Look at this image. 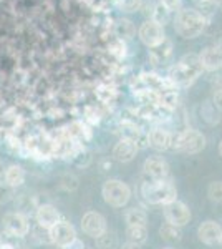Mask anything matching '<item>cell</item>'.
I'll return each instance as SVG.
<instances>
[{
  "mask_svg": "<svg viewBox=\"0 0 222 249\" xmlns=\"http://www.w3.org/2000/svg\"><path fill=\"white\" fill-rule=\"evenodd\" d=\"M203 71V65L196 53L184 55L169 71V82L172 87H188L194 83Z\"/></svg>",
  "mask_w": 222,
  "mask_h": 249,
  "instance_id": "obj_1",
  "label": "cell"
},
{
  "mask_svg": "<svg viewBox=\"0 0 222 249\" xmlns=\"http://www.w3.org/2000/svg\"><path fill=\"white\" fill-rule=\"evenodd\" d=\"M141 195L146 199V203L163 204V206L177 199V190L169 179H157V181L149 179L141 186Z\"/></svg>",
  "mask_w": 222,
  "mask_h": 249,
  "instance_id": "obj_2",
  "label": "cell"
},
{
  "mask_svg": "<svg viewBox=\"0 0 222 249\" xmlns=\"http://www.w3.org/2000/svg\"><path fill=\"white\" fill-rule=\"evenodd\" d=\"M174 27L183 38H196L205 29V17L196 9H181L176 15Z\"/></svg>",
  "mask_w": 222,
  "mask_h": 249,
  "instance_id": "obj_3",
  "label": "cell"
},
{
  "mask_svg": "<svg viewBox=\"0 0 222 249\" xmlns=\"http://www.w3.org/2000/svg\"><path fill=\"white\" fill-rule=\"evenodd\" d=\"M171 148H176L186 155H197L205 148V136L194 128H188L172 136Z\"/></svg>",
  "mask_w": 222,
  "mask_h": 249,
  "instance_id": "obj_4",
  "label": "cell"
},
{
  "mask_svg": "<svg viewBox=\"0 0 222 249\" xmlns=\"http://www.w3.org/2000/svg\"><path fill=\"white\" fill-rule=\"evenodd\" d=\"M103 199L113 208L126 206L131 199V188L121 179H108L102 188Z\"/></svg>",
  "mask_w": 222,
  "mask_h": 249,
  "instance_id": "obj_5",
  "label": "cell"
},
{
  "mask_svg": "<svg viewBox=\"0 0 222 249\" xmlns=\"http://www.w3.org/2000/svg\"><path fill=\"white\" fill-rule=\"evenodd\" d=\"M164 219L176 228H183L191 221V210L183 201H172L164 206Z\"/></svg>",
  "mask_w": 222,
  "mask_h": 249,
  "instance_id": "obj_6",
  "label": "cell"
},
{
  "mask_svg": "<svg viewBox=\"0 0 222 249\" xmlns=\"http://www.w3.org/2000/svg\"><path fill=\"white\" fill-rule=\"evenodd\" d=\"M82 230L86 236L96 239L106 232V219L102 213L98 211H88L82 218Z\"/></svg>",
  "mask_w": 222,
  "mask_h": 249,
  "instance_id": "obj_7",
  "label": "cell"
},
{
  "mask_svg": "<svg viewBox=\"0 0 222 249\" xmlns=\"http://www.w3.org/2000/svg\"><path fill=\"white\" fill-rule=\"evenodd\" d=\"M139 38L144 45H148L149 48L159 45L166 40L164 35V27H161L159 23H156L154 20H146L143 25L139 27Z\"/></svg>",
  "mask_w": 222,
  "mask_h": 249,
  "instance_id": "obj_8",
  "label": "cell"
},
{
  "mask_svg": "<svg viewBox=\"0 0 222 249\" xmlns=\"http://www.w3.org/2000/svg\"><path fill=\"white\" fill-rule=\"evenodd\" d=\"M48 236H50V241L56 246L63 248L67 244H70L71 241L76 239V230L73 228L71 223H67V221H58L53 228L48 230Z\"/></svg>",
  "mask_w": 222,
  "mask_h": 249,
  "instance_id": "obj_9",
  "label": "cell"
},
{
  "mask_svg": "<svg viewBox=\"0 0 222 249\" xmlns=\"http://www.w3.org/2000/svg\"><path fill=\"white\" fill-rule=\"evenodd\" d=\"M3 228H5L7 234L14 236V238L27 236V232L30 231L28 219L22 213H7V214L3 216Z\"/></svg>",
  "mask_w": 222,
  "mask_h": 249,
  "instance_id": "obj_10",
  "label": "cell"
},
{
  "mask_svg": "<svg viewBox=\"0 0 222 249\" xmlns=\"http://www.w3.org/2000/svg\"><path fill=\"white\" fill-rule=\"evenodd\" d=\"M197 236H199L201 243L207 244V246H217V244L222 243V226L216 221L207 219L199 224Z\"/></svg>",
  "mask_w": 222,
  "mask_h": 249,
  "instance_id": "obj_11",
  "label": "cell"
},
{
  "mask_svg": "<svg viewBox=\"0 0 222 249\" xmlns=\"http://www.w3.org/2000/svg\"><path fill=\"white\" fill-rule=\"evenodd\" d=\"M144 175L148 176L153 181H157V179H166V176L169 175V164L163 156H148L144 160L143 164Z\"/></svg>",
  "mask_w": 222,
  "mask_h": 249,
  "instance_id": "obj_12",
  "label": "cell"
},
{
  "mask_svg": "<svg viewBox=\"0 0 222 249\" xmlns=\"http://www.w3.org/2000/svg\"><path fill=\"white\" fill-rule=\"evenodd\" d=\"M138 153V143L130 138H121L113 148V158L120 163H130L136 158Z\"/></svg>",
  "mask_w": 222,
  "mask_h": 249,
  "instance_id": "obj_13",
  "label": "cell"
},
{
  "mask_svg": "<svg viewBox=\"0 0 222 249\" xmlns=\"http://www.w3.org/2000/svg\"><path fill=\"white\" fill-rule=\"evenodd\" d=\"M199 62L203 65V70L216 71L222 68V48L221 47H205L199 55Z\"/></svg>",
  "mask_w": 222,
  "mask_h": 249,
  "instance_id": "obj_14",
  "label": "cell"
},
{
  "mask_svg": "<svg viewBox=\"0 0 222 249\" xmlns=\"http://www.w3.org/2000/svg\"><path fill=\"white\" fill-rule=\"evenodd\" d=\"M172 135L163 128H153L148 133V144L156 151H166L171 148Z\"/></svg>",
  "mask_w": 222,
  "mask_h": 249,
  "instance_id": "obj_15",
  "label": "cell"
},
{
  "mask_svg": "<svg viewBox=\"0 0 222 249\" xmlns=\"http://www.w3.org/2000/svg\"><path fill=\"white\" fill-rule=\"evenodd\" d=\"M35 218H37V223L40 226L45 228V230H50V228H53L60 221V213L51 204H42V206L37 208Z\"/></svg>",
  "mask_w": 222,
  "mask_h": 249,
  "instance_id": "obj_16",
  "label": "cell"
},
{
  "mask_svg": "<svg viewBox=\"0 0 222 249\" xmlns=\"http://www.w3.org/2000/svg\"><path fill=\"white\" fill-rule=\"evenodd\" d=\"M171 53H172L171 42L164 40L163 43H159V45H156V47L151 48V60L156 63V65H163V63H166L168 60H169Z\"/></svg>",
  "mask_w": 222,
  "mask_h": 249,
  "instance_id": "obj_17",
  "label": "cell"
},
{
  "mask_svg": "<svg viewBox=\"0 0 222 249\" xmlns=\"http://www.w3.org/2000/svg\"><path fill=\"white\" fill-rule=\"evenodd\" d=\"M25 181V170L18 164H12L5 170V183L12 188H17Z\"/></svg>",
  "mask_w": 222,
  "mask_h": 249,
  "instance_id": "obj_18",
  "label": "cell"
},
{
  "mask_svg": "<svg viewBox=\"0 0 222 249\" xmlns=\"http://www.w3.org/2000/svg\"><path fill=\"white\" fill-rule=\"evenodd\" d=\"M126 238L131 244H144L148 241V226H128L126 228Z\"/></svg>",
  "mask_w": 222,
  "mask_h": 249,
  "instance_id": "obj_19",
  "label": "cell"
},
{
  "mask_svg": "<svg viewBox=\"0 0 222 249\" xmlns=\"http://www.w3.org/2000/svg\"><path fill=\"white\" fill-rule=\"evenodd\" d=\"M128 226H148V214L139 208H131L124 214Z\"/></svg>",
  "mask_w": 222,
  "mask_h": 249,
  "instance_id": "obj_20",
  "label": "cell"
},
{
  "mask_svg": "<svg viewBox=\"0 0 222 249\" xmlns=\"http://www.w3.org/2000/svg\"><path fill=\"white\" fill-rule=\"evenodd\" d=\"M135 25L126 18H120L115 25V34L118 35L120 38H131L135 35Z\"/></svg>",
  "mask_w": 222,
  "mask_h": 249,
  "instance_id": "obj_21",
  "label": "cell"
},
{
  "mask_svg": "<svg viewBox=\"0 0 222 249\" xmlns=\"http://www.w3.org/2000/svg\"><path fill=\"white\" fill-rule=\"evenodd\" d=\"M159 236L164 241H179L181 239V228H176L169 223H164L159 228Z\"/></svg>",
  "mask_w": 222,
  "mask_h": 249,
  "instance_id": "obj_22",
  "label": "cell"
},
{
  "mask_svg": "<svg viewBox=\"0 0 222 249\" xmlns=\"http://www.w3.org/2000/svg\"><path fill=\"white\" fill-rule=\"evenodd\" d=\"M169 18H171V10H168L163 3H157L154 7V12H153L151 20H154L156 23H159L161 27H164L169 22Z\"/></svg>",
  "mask_w": 222,
  "mask_h": 249,
  "instance_id": "obj_23",
  "label": "cell"
},
{
  "mask_svg": "<svg viewBox=\"0 0 222 249\" xmlns=\"http://www.w3.org/2000/svg\"><path fill=\"white\" fill-rule=\"evenodd\" d=\"M209 199L217 204H222V181H212L207 188Z\"/></svg>",
  "mask_w": 222,
  "mask_h": 249,
  "instance_id": "obj_24",
  "label": "cell"
},
{
  "mask_svg": "<svg viewBox=\"0 0 222 249\" xmlns=\"http://www.w3.org/2000/svg\"><path fill=\"white\" fill-rule=\"evenodd\" d=\"M194 2L197 5L196 10L199 12V14H203L205 18L212 14L214 9H216V0H194Z\"/></svg>",
  "mask_w": 222,
  "mask_h": 249,
  "instance_id": "obj_25",
  "label": "cell"
},
{
  "mask_svg": "<svg viewBox=\"0 0 222 249\" xmlns=\"http://www.w3.org/2000/svg\"><path fill=\"white\" fill-rule=\"evenodd\" d=\"M14 198V188L7 183H0V204L9 203Z\"/></svg>",
  "mask_w": 222,
  "mask_h": 249,
  "instance_id": "obj_26",
  "label": "cell"
},
{
  "mask_svg": "<svg viewBox=\"0 0 222 249\" xmlns=\"http://www.w3.org/2000/svg\"><path fill=\"white\" fill-rule=\"evenodd\" d=\"M143 0H118V7L124 12H136L141 7Z\"/></svg>",
  "mask_w": 222,
  "mask_h": 249,
  "instance_id": "obj_27",
  "label": "cell"
},
{
  "mask_svg": "<svg viewBox=\"0 0 222 249\" xmlns=\"http://www.w3.org/2000/svg\"><path fill=\"white\" fill-rule=\"evenodd\" d=\"M96 244H98L100 249H113L115 246V239H113L111 234H108V231L102 234L100 238H96Z\"/></svg>",
  "mask_w": 222,
  "mask_h": 249,
  "instance_id": "obj_28",
  "label": "cell"
},
{
  "mask_svg": "<svg viewBox=\"0 0 222 249\" xmlns=\"http://www.w3.org/2000/svg\"><path fill=\"white\" fill-rule=\"evenodd\" d=\"M214 107L217 108V110L222 111V88H217L216 91H214Z\"/></svg>",
  "mask_w": 222,
  "mask_h": 249,
  "instance_id": "obj_29",
  "label": "cell"
},
{
  "mask_svg": "<svg viewBox=\"0 0 222 249\" xmlns=\"http://www.w3.org/2000/svg\"><path fill=\"white\" fill-rule=\"evenodd\" d=\"M161 3H163L164 7H166L168 10H176V9H179V3H181V0H161Z\"/></svg>",
  "mask_w": 222,
  "mask_h": 249,
  "instance_id": "obj_30",
  "label": "cell"
},
{
  "mask_svg": "<svg viewBox=\"0 0 222 249\" xmlns=\"http://www.w3.org/2000/svg\"><path fill=\"white\" fill-rule=\"evenodd\" d=\"M62 249H86V246H85L83 241H80L78 238H76L75 241H71L70 244H67V246H63Z\"/></svg>",
  "mask_w": 222,
  "mask_h": 249,
  "instance_id": "obj_31",
  "label": "cell"
},
{
  "mask_svg": "<svg viewBox=\"0 0 222 249\" xmlns=\"http://www.w3.org/2000/svg\"><path fill=\"white\" fill-rule=\"evenodd\" d=\"M123 249H141L138 244H131V243H128V244H124Z\"/></svg>",
  "mask_w": 222,
  "mask_h": 249,
  "instance_id": "obj_32",
  "label": "cell"
},
{
  "mask_svg": "<svg viewBox=\"0 0 222 249\" xmlns=\"http://www.w3.org/2000/svg\"><path fill=\"white\" fill-rule=\"evenodd\" d=\"M2 175H3V163L0 161V176H2Z\"/></svg>",
  "mask_w": 222,
  "mask_h": 249,
  "instance_id": "obj_33",
  "label": "cell"
},
{
  "mask_svg": "<svg viewBox=\"0 0 222 249\" xmlns=\"http://www.w3.org/2000/svg\"><path fill=\"white\" fill-rule=\"evenodd\" d=\"M219 155H221V158H222V140H221V143H219Z\"/></svg>",
  "mask_w": 222,
  "mask_h": 249,
  "instance_id": "obj_34",
  "label": "cell"
},
{
  "mask_svg": "<svg viewBox=\"0 0 222 249\" xmlns=\"http://www.w3.org/2000/svg\"><path fill=\"white\" fill-rule=\"evenodd\" d=\"M216 3H217V7H219V9L222 10V0H217V2H216Z\"/></svg>",
  "mask_w": 222,
  "mask_h": 249,
  "instance_id": "obj_35",
  "label": "cell"
},
{
  "mask_svg": "<svg viewBox=\"0 0 222 249\" xmlns=\"http://www.w3.org/2000/svg\"><path fill=\"white\" fill-rule=\"evenodd\" d=\"M164 249H171V248H164Z\"/></svg>",
  "mask_w": 222,
  "mask_h": 249,
  "instance_id": "obj_36",
  "label": "cell"
}]
</instances>
